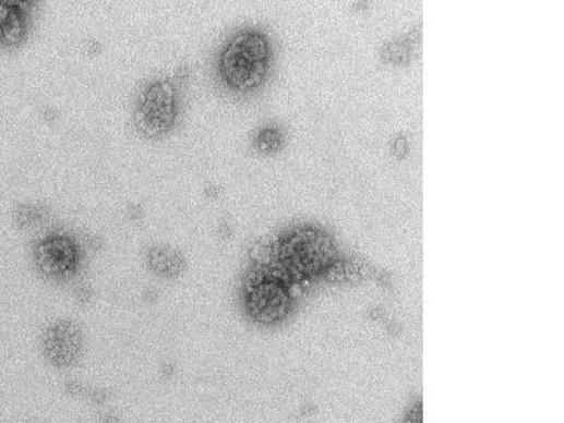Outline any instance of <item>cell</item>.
Instances as JSON below:
<instances>
[{
    "label": "cell",
    "mask_w": 564,
    "mask_h": 423,
    "mask_svg": "<svg viewBox=\"0 0 564 423\" xmlns=\"http://www.w3.org/2000/svg\"><path fill=\"white\" fill-rule=\"evenodd\" d=\"M267 61V40L257 33H240L231 38L221 55V75L231 88L253 89L262 83Z\"/></svg>",
    "instance_id": "1"
},
{
    "label": "cell",
    "mask_w": 564,
    "mask_h": 423,
    "mask_svg": "<svg viewBox=\"0 0 564 423\" xmlns=\"http://www.w3.org/2000/svg\"><path fill=\"white\" fill-rule=\"evenodd\" d=\"M177 117V93L170 83H156L140 96L134 124L147 137H158L172 128Z\"/></svg>",
    "instance_id": "2"
},
{
    "label": "cell",
    "mask_w": 564,
    "mask_h": 423,
    "mask_svg": "<svg viewBox=\"0 0 564 423\" xmlns=\"http://www.w3.org/2000/svg\"><path fill=\"white\" fill-rule=\"evenodd\" d=\"M84 348V331L74 321H56L48 326L43 338V350L48 362L60 368L72 367L79 363Z\"/></svg>",
    "instance_id": "3"
},
{
    "label": "cell",
    "mask_w": 564,
    "mask_h": 423,
    "mask_svg": "<svg viewBox=\"0 0 564 423\" xmlns=\"http://www.w3.org/2000/svg\"><path fill=\"white\" fill-rule=\"evenodd\" d=\"M38 270L50 278L70 277L79 264V250L64 238H50L38 244L35 253Z\"/></svg>",
    "instance_id": "4"
},
{
    "label": "cell",
    "mask_w": 564,
    "mask_h": 423,
    "mask_svg": "<svg viewBox=\"0 0 564 423\" xmlns=\"http://www.w3.org/2000/svg\"><path fill=\"white\" fill-rule=\"evenodd\" d=\"M249 310L255 319L273 322L286 314L288 298L276 282H262L249 292Z\"/></svg>",
    "instance_id": "5"
},
{
    "label": "cell",
    "mask_w": 564,
    "mask_h": 423,
    "mask_svg": "<svg viewBox=\"0 0 564 423\" xmlns=\"http://www.w3.org/2000/svg\"><path fill=\"white\" fill-rule=\"evenodd\" d=\"M146 262L148 270L163 280H176L187 270L184 254L168 244H156L148 250Z\"/></svg>",
    "instance_id": "6"
}]
</instances>
